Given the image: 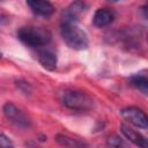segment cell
Returning a JSON list of instances; mask_svg holds the SVG:
<instances>
[{"label":"cell","mask_w":148,"mask_h":148,"mask_svg":"<svg viewBox=\"0 0 148 148\" xmlns=\"http://www.w3.org/2000/svg\"><path fill=\"white\" fill-rule=\"evenodd\" d=\"M123 118L125 120H127L128 123H131L132 125L146 130L148 127V118L146 116V113L138 108L131 106V108H125L120 111Z\"/></svg>","instance_id":"5b68a950"},{"label":"cell","mask_w":148,"mask_h":148,"mask_svg":"<svg viewBox=\"0 0 148 148\" xmlns=\"http://www.w3.org/2000/svg\"><path fill=\"white\" fill-rule=\"evenodd\" d=\"M108 1H110V2H117V1H119V0H108Z\"/></svg>","instance_id":"9a60e30c"},{"label":"cell","mask_w":148,"mask_h":148,"mask_svg":"<svg viewBox=\"0 0 148 148\" xmlns=\"http://www.w3.org/2000/svg\"><path fill=\"white\" fill-rule=\"evenodd\" d=\"M130 81H131V84L133 87L139 89L142 94L147 95V92H148V77L146 74H135L130 79Z\"/></svg>","instance_id":"8fae6325"},{"label":"cell","mask_w":148,"mask_h":148,"mask_svg":"<svg viewBox=\"0 0 148 148\" xmlns=\"http://www.w3.org/2000/svg\"><path fill=\"white\" fill-rule=\"evenodd\" d=\"M120 132L125 135L126 139H128L135 146H139V147H142V148H147L148 147V143H147L146 138L141 133L132 130L131 127H128L126 125H120Z\"/></svg>","instance_id":"30bf717a"},{"label":"cell","mask_w":148,"mask_h":148,"mask_svg":"<svg viewBox=\"0 0 148 148\" xmlns=\"http://www.w3.org/2000/svg\"><path fill=\"white\" fill-rule=\"evenodd\" d=\"M59 145L61 146H65V147H83V146H87L84 142H81L76 139H73V138H69L67 135H64V134H58L54 139Z\"/></svg>","instance_id":"7c38bea8"},{"label":"cell","mask_w":148,"mask_h":148,"mask_svg":"<svg viewBox=\"0 0 148 148\" xmlns=\"http://www.w3.org/2000/svg\"><path fill=\"white\" fill-rule=\"evenodd\" d=\"M62 104L73 111H90L94 108L92 98L83 91L65 90L61 95Z\"/></svg>","instance_id":"7a4b0ae2"},{"label":"cell","mask_w":148,"mask_h":148,"mask_svg":"<svg viewBox=\"0 0 148 148\" xmlns=\"http://www.w3.org/2000/svg\"><path fill=\"white\" fill-rule=\"evenodd\" d=\"M1 56H2V54H1V53H0V58H1Z\"/></svg>","instance_id":"2e32d148"},{"label":"cell","mask_w":148,"mask_h":148,"mask_svg":"<svg viewBox=\"0 0 148 148\" xmlns=\"http://www.w3.org/2000/svg\"><path fill=\"white\" fill-rule=\"evenodd\" d=\"M2 111H3V114L5 117L10 121L13 123L15 126L20 127V128H28L30 127L31 125V121L29 119V117L23 112L21 111L16 105H14L13 103H6L2 108Z\"/></svg>","instance_id":"277c9868"},{"label":"cell","mask_w":148,"mask_h":148,"mask_svg":"<svg viewBox=\"0 0 148 148\" xmlns=\"http://www.w3.org/2000/svg\"><path fill=\"white\" fill-rule=\"evenodd\" d=\"M84 9H86V2L84 1H82V0L73 1L61 13V23L75 24L80 20V17L83 14Z\"/></svg>","instance_id":"8992f818"},{"label":"cell","mask_w":148,"mask_h":148,"mask_svg":"<svg viewBox=\"0 0 148 148\" xmlns=\"http://www.w3.org/2000/svg\"><path fill=\"white\" fill-rule=\"evenodd\" d=\"M61 37L65 43L73 50H84L88 46V37L86 32L75 24L61 23Z\"/></svg>","instance_id":"3957f363"},{"label":"cell","mask_w":148,"mask_h":148,"mask_svg":"<svg viewBox=\"0 0 148 148\" xmlns=\"http://www.w3.org/2000/svg\"><path fill=\"white\" fill-rule=\"evenodd\" d=\"M108 145L109 146H112V147H120V146H124V142L120 140L119 136L117 135H112L108 139Z\"/></svg>","instance_id":"4fadbf2b"},{"label":"cell","mask_w":148,"mask_h":148,"mask_svg":"<svg viewBox=\"0 0 148 148\" xmlns=\"http://www.w3.org/2000/svg\"><path fill=\"white\" fill-rule=\"evenodd\" d=\"M37 59H38L39 64L47 71H54L57 68V62H58L57 54L51 50H47V49L38 50Z\"/></svg>","instance_id":"ba28073f"},{"label":"cell","mask_w":148,"mask_h":148,"mask_svg":"<svg viewBox=\"0 0 148 148\" xmlns=\"http://www.w3.org/2000/svg\"><path fill=\"white\" fill-rule=\"evenodd\" d=\"M12 146H13L12 141L3 134H0V147H12Z\"/></svg>","instance_id":"5bb4252c"},{"label":"cell","mask_w":148,"mask_h":148,"mask_svg":"<svg viewBox=\"0 0 148 148\" xmlns=\"http://www.w3.org/2000/svg\"><path fill=\"white\" fill-rule=\"evenodd\" d=\"M18 39L28 46L31 47H40L50 43L51 40V32L42 27L28 25L22 27L17 31Z\"/></svg>","instance_id":"6da1fadb"},{"label":"cell","mask_w":148,"mask_h":148,"mask_svg":"<svg viewBox=\"0 0 148 148\" xmlns=\"http://www.w3.org/2000/svg\"><path fill=\"white\" fill-rule=\"evenodd\" d=\"M28 6L30 7V9L39 16H51L54 12V7L52 6V3L47 0H27Z\"/></svg>","instance_id":"52a82bcc"},{"label":"cell","mask_w":148,"mask_h":148,"mask_svg":"<svg viewBox=\"0 0 148 148\" xmlns=\"http://www.w3.org/2000/svg\"><path fill=\"white\" fill-rule=\"evenodd\" d=\"M114 20V13L108 8H99L95 12L92 17V24L98 28H103L112 23Z\"/></svg>","instance_id":"9c48e42d"}]
</instances>
